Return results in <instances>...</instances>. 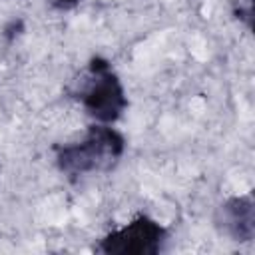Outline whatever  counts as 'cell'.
Masks as SVG:
<instances>
[{"label":"cell","mask_w":255,"mask_h":255,"mask_svg":"<svg viewBox=\"0 0 255 255\" xmlns=\"http://www.w3.org/2000/svg\"><path fill=\"white\" fill-rule=\"evenodd\" d=\"M58 169L70 179H78L88 173H104L118 165L124 155V135L108 124L88 126L82 139L56 145Z\"/></svg>","instance_id":"cell-1"},{"label":"cell","mask_w":255,"mask_h":255,"mask_svg":"<svg viewBox=\"0 0 255 255\" xmlns=\"http://www.w3.org/2000/svg\"><path fill=\"white\" fill-rule=\"evenodd\" d=\"M78 2H80V0H54V4H56L58 8H64V10H66V8H74Z\"/></svg>","instance_id":"cell-6"},{"label":"cell","mask_w":255,"mask_h":255,"mask_svg":"<svg viewBox=\"0 0 255 255\" xmlns=\"http://www.w3.org/2000/svg\"><path fill=\"white\" fill-rule=\"evenodd\" d=\"M253 2L255 0H231V12L249 30L253 28Z\"/></svg>","instance_id":"cell-5"},{"label":"cell","mask_w":255,"mask_h":255,"mask_svg":"<svg viewBox=\"0 0 255 255\" xmlns=\"http://www.w3.org/2000/svg\"><path fill=\"white\" fill-rule=\"evenodd\" d=\"M167 231L155 219L137 215L122 229L108 233L98 251L106 255H157L163 249Z\"/></svg>","instance_id":"cell-3"},{"label":"cell","mask_w":255,"mask_h":255,"mask_svg":"<svg viewBox=\"0 0 255 255\" xmlns=\"http://www.w3.org/2000/svg\"><path fill=\"white\" fill-rule=\"evenodd\" d=\"M88 116L100 124H114L128 108L124 86L112 64L102 56H94L82 74L76 90Z\"/></svg>","instance_id":"cell-2"},{"label":"cell","mask_w":255,"mask_h":255,"mask_svg":"<svg viewBox=\"0 0 255 255\" xmlns=\"http://www.w3.org/2000/svg\"><path fill=\"white\" fill-rule=\"evenodd\" d=\"M217 225L233 241H251L255 235V205L251 195L231 197L217 211Z\"/></svg>","instance_id":"cell-4"}]
</instances>
